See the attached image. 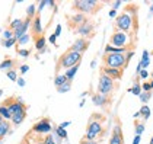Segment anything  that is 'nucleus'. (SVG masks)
Returning a JSON list of instances; mask_svg holds the SVG:
<instances>
[{
  "label": "nucleus",
  "mask_w": 153,
  "mask_h": 144,
  "mask_svg": "<svg viewBox=\"0 0 153 144\" xmlns=\"http://www.w3.org/2000/svg\"><path fill=\"white\" fill-rule=\"evenodd\" d=\"M134 127H136V135H141V132L144 131V124L143 122H134Z\"/></svg>",
  "instance_id": "c85d7f7f"
},
{
  "label": "nucleus",
  "mask_w": 153,
  "mask_h": 144,
  "mask_svg": "<svg viewBox=\"0 0 153 144\" xmlns=\"http://www.w3.org/2000/svg\"><path fill=\"white\" fill-rule=\"evenodd\" d=\"M12 130V124H10V121H1V124H0V141L10 132Z\"/></svg>",
  "instance_id": "dca6fc26"
},
{
  "label": "nucleus",
  "mask_w": 153,
  "mask_h": 144,
  "mask_svg": "<svg viewBox=\"0 0 153 144\" xmlns=\"http://www.w3.org/2000/svg\"><path fill=\"white\" fill-rule=\"evenodd\" d=\"M139 114H140V117L143 120H149V117H150V108L147 106V105H143L139 111Z\"/></svg>",
  "instance_id": "b1692460"
},
{
  "label": "nucleus",
  "mask_w": 153,
  "mask_h": 144,
  "mask_svg": "<svg viewBox=\"0 0 153 144\" xmlns=\"http://www.w3.org/2000/svg\"><path fill=\"white\" fill-rule=\"evenodd\" d=\"M114 29H118L126 34H133L137 35L139 31V16H137V4L136 3H128L124 9L115 18Z\"/></svg>",
  "instance_id": "f257e3e1"
},
{
  "label": "nucleus",
  "mask_w": 153,
  "mask_h": 144,
  "mask_svg": "<svg viewBox=\"0 0 153 144\" xmlns=\"http://www.w3.org/2000/svg\"><path fill=\"white\" fill-rule=\"evenodd\" d=\"M102 7L104 3L98 0H76L71 3V9L82 15H96Z\"/></svg>",
  "instance_id": "39448f33"
},
{
  "label": "nucleus",
  "mask_w": 153,
  "mask_h": 144,
  "mask_svg": "<svg viewBox=\"0 0 153 144\" xmlns=\"http://www.w3.org/2000/svg\"><path fill=\"white\" fill-rule=\"evenodd\" d=\"M149 144H153V137L150 138V141H149Z\"/></svg>",
  "instance_id": "09e8293b"
},
{
  "label": "nucleus",
  "mask_w": 153,
  "mask_h": 144,
  "mask_svg": "<svg viewBox=\"0 0 153 144\" xmlns=\"http://www.w3.org/2000/svg\"><path fill=\"white\" fill-rule=\"evenodd\" d=\"M139 76H140V79H146V77L149 76V73L146 72V70H141V72L139 73Z\"/></svg>",
  "instance_id": "4c0bfd02"
},
{
  "label": "nucleus",
  "mask_w": 153,
  "mask_h": 144,
  "mask_svg": "<svg viewBox=\"0 0 153 144\" xmlns=\"http://www.w3.org/2000/svg\"><path fill=\"white\" fill-rule=\"evenodd\" d=\"M69 80H67V77L64 76V74H57L56 76V79H54V84H56V87L59 89V87H61L64 83H67Z\"/></svg>",
  "instance_id": "412c9836"
},
{
  "label": "nucleus",
  "mask_w": 153,
  "mask_h": 144,
  "mask_svg": "<svg viewBox=\"0 0 153 144\" xmlns=\"http://www.w3.org/2000/svg\"><path fill=\"white\" fill-rule=\"evenodd\" d=\"M69 125H70V121H66V122L60 124V125H59V128H63V130H64V128H66V127H69Z\"/></svg>",
  "instance_id": "58836bf2"
},
{
  "label": "nucleus",
  "mask_w": 153,
  "mask_h": 144,
  "mask_svg": "<svg viewBox=\"0 0 153 144\" xmlns=\"http://www.w3.org/2000/svg\"><path fill=\"white\" fill-rule=\"evenodd\" d=\"M22 24H24V19H15V21H12V24H10V29L15 32V31H18L22 26Z\"/></svg>",
  "instance_id": "a878e982"
},
{
  "label": "nucleus",
  "mask_w": 153,
  "mask_h": 144,
  "mask_svg": "<svg viewBox=\"0 0 153 144\" xmlns=\"http://www.w3.org/2000/svg\"><path fill=\"white\" fill-rule=\"evenodd\" d=\"M12 38H15V32H13L10 28L3 32V41H7V39H12Z\"/></svg>",
  "instance_id": "cd10ccee"
},
{
  "label": "nucleus",
  "mask_w": 153,
  "mask_h": 144,
  "mask_svg": "<svg viewBox=\"0 0 153 144\" xmlns=\"http://www.w3.org/2000/svg\"><path fill=\"white\" fill-rule=\"evenodd\" d=\"M56 39H57V36L54 35V34L50 36V42H51V44H54V45H56Z\"/></svg>",
  "instance_id": "a18cd8bd"
},
{
  "label": "nucleus",
  "mask_w": 153,
  "mask_h": 144,
  "mask_svg": "<svg viewBox=\"0 0 153 144\" xmlns=\"http://www.w3.org/2000/svg\"><path fill=\"white\" fill-rule=\"evenodd\" d=\"M51 130H53V127H51V122L48 118L38 121L32 127V132H35V134H48V132H51Z\"/></svg>",
  "instance_id": "9b49d317"
},
{
  "label": "nucleus",
  "mask_w": 153,
  "mask_h": 144,
  "mask_svg": "<svg viewBox=\"0 0 153 144\" xmlns=\"http://www.w3.org/2000/svg\"><path fill=\"white\" fill-rule=\"evenodd\" d=\"M16 82H18V84H19L21 87H24V86H25V80H24V79H22V77H19V79H18Z\"/></svg>",
  "instance_id": "37998d69"
},
{
  "label": "nucleus",
  "mask_w": 153,
  "mask_h": 144,
  "mask_svg": "<svg viewBox=\"0 0 153 144\" xmlns=\"http://www.w3.org/2000/svg\"><path fill=\"white\" fill-rule=\"evenodd\" d=\"M136 35L133 34H126L118 29H114V34L109 36V45L117 48H127L130 51H134L136 48Z\"/></svg>",
  "instance_id": "7ed1b4c3"
},
{
  "label": "nucleus",
  "mask_w": 153,
  "mask_h": 144,
  "mask_svg": "<svg viewBox=\"0 0 153 144\" xmlns=\"http://www.w3.org/2000/svg\"><path fill=\"white\" fill-rule=\"evenodd\" d=\"M60 32H61V25H57V28H56V32H54V35H56V36H60Z\"/></svg>",
  "instance_id": "a19ab883"
},
{
  "label": "nucleus",
  "mask_w": 153,
  "mask_h": 144,
  "mask_svg": "<svg viewBox=\"0 0 153 144\" xmlns=\"http://www.w3.org/2000/svg\"><path fill=\"white\" fill-rule=\"evenodd\" d=\"M130 92H131L133 95H136V96H140L141 95V86H140V83H139L137 80L134 82V86L130 89Z\"/></svg>",
  "instance_id": "393cba45"
},
{
  "label": "nucleus",
  "mask_w": 153,
  "mask_h": 144,
  "mask_svg": "<svg viewBox=\"0 0 153 144\" xmlns=\"http://www.w3.org/2000/svg\"><path fill=\"white\" fill-rule=\"evenodd\" d=\"M109 144H124V134H123V128H121V122L117 118V124L112 128V134L109 138Z\"/></svg>",
  "instance_id": "1a4fd4ad"
},
{
  "label": "nucleus",
  "mask_w": 153,
  "mask_h": 144,
  "mask_svg": "<svg viewBox=\"0 0 153 144\" xmlns=\"http://www.w3.org/2000/svg\"><path fill=\"white\" fill-rule=\"evenodd\" d=\"M35 39V48L36 51L41 54V52H44L45 51V42H47V39H45V36L44 35H39L36 36V38H34Z\"/></svg>",
  "instance_id": "f3484780"
},
{
  "label": "nucleus",
  "mask_w": 153,
  "mask_h": 144,
  "mask_svg": "<svg viewBox=\"0 0 153 144\" xmlns=\"http://www.w3.org/2000/svg\"><path fill=\"white\" fill-rule=\"evenodd\" d=\"M133 54H134V51H130V52H126V54H104L102 64H104V67L124 70L130 64V60H131Z\"/></svg>",
  "instance_id": "f03ea898"
},
{
  "label": "nucleus",
  "mask_w": 153,
  "mask_h": 144,
  "mask_svg": "<svg viewBox=\"0 0 153 144\" xmlns=\"http://www.w3.org/2000/svg\"><path fill=\"white\" fill-rule=\"evenodd\" d=\"M115 90V80L108 77L106 74L101 73L99 74V82H98V93L104 96H111Z\"/></svg>",
  "instance_id": "0eeeda50"
},
{
  "label": "nucleus",
  "mask_w": 153,
  "mask_h": 144,
  "mask_svg": "<svg viewBox=\"0 0 153 144\" xmlns=\"http://www.w3.org/2000/svg\"><path fill=\"white\" fill-rule=\"evenodd\" d=\"M1 95H3V90H1V89H0V97H1Z\"/></svg>",
  "instance_id": "8fccbe9b"
},
{
  "label": "nucleus",
  "mask_w": 153,
  "mask_h": 144,
  "mask_svg": "<svg viewBox=\"0 0 153 144\" xmlns=\"http://www.w3.org/2000/svg\"><path fill=\"white\" fill-rule=\"evenodd\" d=\"M6 74H7V77H9L12 82H16V80H18V74H16L15 70H10V72H7Z\"/></svg>",
  "instance_id": "f704fd0d"
},
{
  "label": "nucleus",
  "mask_w": 153,
  "mask_h": 144,
  "mask_svg": "<svg viewBox=\"0 0 153 144\" xmlns=\"http://www.w3.org/2000/svg\"><path fill=\"white\" fill-rule=\"evenodd\" d=\"M36 10L35 9V4H31L29 7H28V10H26V18H29V19H34L35 18V15H36Z\"/></svg>",
  "instance_id": "bb28decb"
},
{
  "label": "nucleus",
  "mask_w": 153,
  "mask_h": 144,
  "mask_svg": "<svg viewBox=\"0 0 153 144\" xmlns=\"http://www.w3.org/2000/svg\"><path fill=\"white\" fill-rule=\"evenodd\" d=\"M70 87H71V82H67V83H64L61 87H59L57 90H59L60 93H66V92H69L70 90Z\"/></svg>",
  "instance_id": "2f4dec72"
},
{
  "label": "nucleus",
  "mask_w": 153,
  "mask_h": 144,
  "mask_svg": "<svg viewBox=\"0 0 153 144\" xmlns=\"http://www.w3.org/2000/svg\"><path fill=\"white\" fill-rule=\"evenodd\" d=\"M101 73H104L106 74L108 77H111L112 80H120L121 77H123V74H124V70H121V69H109V67H101Z\"/></svg>",
  "instance_id": "ddd939ff"
},
{
  "label": "nucleus",
  "mask_w": 153,
  "mask_h": 144,
  "mask_svg": "<svg viewBox=\"0 0 153 144\" xmlns=\"http://www.w3.org/2000/svg\"><path fill=\"white\" fill-rule=\"evenodd\" d=\"M150 87H152V89H153V80H152V82H150Z\"/></svg>",
  "instance_id": "3c124183"
},
{
  "label": "nucleus",
  "mask_w": 153,
  "mask_h": 144,
  "mask_svg": "<svg viewBox=\"0 0 153 144\" xmlns=\"http://www.w3.org/2000/svg\"><path fill=\"white\" fill-rule=\"evenodd\" d=\"M149 64H150V60H149V51H147V49H144V51H143V57H141V61H140V64H139V67L143 69V67H147Z\"/></svg>",
  "instance_id": "4be33fe9"
},
{
  "label": "nucleus",
  "mask_w": 153,
  "mask_h": 144,
  "mask_svg": "<svg viewBox=\"0 0 153 144\" xmlns=\"http://www.w3.org/2000/svg\"><path fill=\"white\" fill-rule=\"evenodd\" d=\"M82 55L83 54L74 52V51H71V49L64 51V52L60 55L59 61H57V64H56V72L59 73L61 69L69 70V69H71V67L80 64V63H82Z\"/></svg>",
  "instance_id": "423d86ee"
},
{
  "label": "nucleus",
  "mask_w": 153,
  "mask_h": 144,
  "mask_svg": "<svg viewBox=\"0 0 153 144\" xmlns=\"http://www.w3.org/2000/svg\"><path fill=\"white\" fill-rule=\"evenodd\" d=\"M92 100H94V103L96 105V106H109V102H111V96H104L101 95V93H95L94 96H92Z\"/></svg>",
  "instance_id": "2eb2a0df"
},
{
  "label": "nucleus",
  "mask_w": 153,
  "mask_h": 144,
  "mask_svg": "<svg viewBox=\"0 0 153 144\" xmlns=\"http://www.w3.org/2000/svg\"><path fill=\"white\" fill-rule=\"evenodd\" d=\"M152 77H153V73H152Z\"/></svg>",
  "instance_id": "5fc2aeb1"
},
{
  "label": "nucleus",
  "mask_w": 153,
  "mask_h": 144,
  "mask_svg": "<svg viewBox=\"0 0 153 144\" xmlns=\"http://www.w3.org/2000/svg\"><path fill=\"white\" fill-rule=\"evenodd\" d=\"M139 97H140V100L143 103H147V100L152 97V92H141V95Z\"/></svg>",
  "instance_id": "7c9ffc66"
},
{
  "label": "nucleus",
  "mask_w": 153,
  "mask_h": 144,
  "mask_svg": "<svg viewBox=\"0 0 153 144\" xmlns=\"http://www.w3.org/2000/svg\"><path fill=\"white\" fill-rule=\"evenodd\" d=\"M89 44H91V39H86V38H77L69 49L74 51V52H79V54H83L85 51H88Z\"/></svg>",
  "instance_id": "f8f14e48"
},
{
  "label": "nucleus",
  "mask_w": 153,
  "mask_h": 144,
  "mask_svg": "<svg viewBox=\"0 0 153 144\" xmlns=\"http://www.w3.org/2000/svg\"><path fill=\"white\" fill-rule=\"evenodd\" d=\"M105 121V117L101 115V114H94L91 117V120L88 122V127H86V134H85V140H89V141H96V138L99 135L104 134V127H102V122Z\"/></svg>",
  "instance_id": "20e7f679"
},
{
  "label": "nucleus",
  "mask_w": 153,
  "mask_h": 144,
  "mask_svg": "<svg viewBox=\"0 0 153 144\" xmlns=\"http://www.w3.org/2000/svg\"><path fill=\"white\" fill-rule=\"evenodd\" d=\"M67 24H69V28H70L71 31H76L79 26H82L85 22H88L89 19H88V16L86 15H82V13H74V15H71V16H67Z\"/></svg>",
  "instance_id": "6e6552de"
},
{
  "label": "nucleus",
  "mask_w": 153,
  "mask_h": 144,
  "mask_svg": "<svg viewBox=\"0 0 153 144\" xmlns=\"http://www.w3.org/2000/svg\"><path fill=\"white\" fill-rule=\"evenodd\" d=\"M79 66H80V64H77V66L71 67V69H69V70H66V73H64V76L67 77V80H69V82H71V80L74 79L76 73H77V70H79Z\"/></svg>",
  "instance_id": "aec40b11"
},
{
  "label": "nucleus",
  "mask_w": 153,
  "mask_h": 144,
  "mask_svg": "<svg viewBox=\"0 0 153 144\" xmlns=\"http://www.w3.org/2000/svg\"><path fill=\"white\" fill-rule=\"evenodd\" d=\"M0 117H1L4 121H10V120H12V117H10V114H9V109H7V106L0 105Z\"/></svg>",
  "instance_id": "5701e85b"
},
{
  "label": "nucleus",
  "mask_w": 153,
  "mask_h": 144,
  "mask_svg": "<svg viewBox=\"0 0 153 144\" xmlns=\"http://www.w3.org/2000/svg\"><path fill=\"white\" fill-rule=\"evenodd\" d=\"M1 42H3V45H4L6 48H10L12 45H15V44L18 42V39H16V38H12V39H7V41H1Z\"/></svg>",
  "instance_id": "473e14b6"
},
{
  "label": "nucleus",
  "mask_w": 153,
  "mask_h": 144,
  "mask_svg": "<svg viewBox=\"0 0 153 144\" xmlns=\"http://www.w3.org/2000/svg\"><path fill=\"white\" fill-rule=\"evenodd\" d=\"M115 15H117V12H115V10H114V9H112V10H111V12H109V16H111V18H114V16H115Z\"/></svg>",
  "instance_id": "de8ad7c7"
},
{
  "label": "nucleus",
  "mask_w": 153,
  "mask_h": 144,
  "mask_svg": "<svg viewBox=\"0 0 153 144\" xmlns=\"http://www.w3.org/2000/svg\"><path fill=\"white\" fill-rule=\"evenodd\" d=\"M80 144H98V141H89V140H85V138H82Z\"/></svg>",
  "instance_id": "ea45409f"
},
{
  "label": "nucleus",
  "mask_w": 153,
  "mask_h": 144,
  "mask_svg": "<svg viewBox=\"0 0 153 144\" xmlns=\"http://www.w3.org/2000/svg\"><path fill=\"white\" fill-rule=\"evenodd\" d=\"M25 118H26V111H24V112H19V114H16V115H13V117H12L10 124H13V125H21V124L24 122Z\"/></svg>",
  "instance_id": "6ab92c4d"
},
{
  "label": "nucleus",
  "mask_w": 153,
  "mask_h": 144,
  "mask_svg": "<svg viewBox=\"0 0 153 144\" xmlns=\"http://www.w3.org/2000/svg\"><path fill=\"white\" fill-rule=\"evenodd\" d=\"M36 144H44V141H38V143Z\"/></svg>",
  "instance_id": "603ef678"
},
{
  "label": "nucleus",
  "mask_w": 153,
  "mask_h": 144,
  "mask_svg": "<svg viewBox=\"0 0 153 144\" xmlns=\"http://www.w3.org/2000/svg\"><path fill=\"white\" fill-rule=\"evenodd\" d=\"M77 35H80V38H86V39H91L92 36L95 35V26L92 22H85V24L82 25V26H79L76 31H74Z\"/></svg>",
  "instance_id": "9d476101"
},
{
  "label": "nucleus",
  "mask_w": 153,
  "mask_h": 144,
  "mask_svg": "<svg viewBox=\"0 0 153 144\" xmlns=\"http://www.w3.org/2000/svg\"><path fill=\"white\" fill-rule=\"evenodd\" d=\"M1 121H3V118H1V117H0V124H1Z\"/></svg>",
  "instance_id": "864d4df0"
},
{
  "label": "nucleus",
  "mask_w": 153,
  "mask_h": 144,
  "mask_svg": "<svg viewBox=\"0 0 153 144\" xmlns=\"http://www.w3.org/2000/svg\"><path fill=\"white\" fill-rule=\"evenodd\" d=\"M29 39H31V34H25L22 38L18 39V45H25V44H28Z\"/></svg>",
  "instance_id": "c756f323"
},
{
  "label": "nucleus",
  "mask_w": 153,
  "mask_h": 144,
  "mask_svg": "<svg viewBox=\"0 0 153 144\" xmlns=\"http://www.w3.org/2000/svg\"><path fill=\"white\" fill-rule=\"evenodd\" d=\"M44 144H56L54 138H53V135H47V137L44 138Z\"/></svg>",
  "instance_id": "e433bc0d"
},
{
  "label": "nucleus",
  "mask_w": 153,
  "mask_h": 144,
  "mask_svg": "<svg viewBox=\"0 0 153 144\" xmlns=\"http://www.w3.org/2000/svg\"><path fill=\"white\" fill-rule=\"evenodd\" d=\"M18 54H19L21 57H28V55L31 54V51H29V49H24V48H18Z\"/></svg>",
  "instance_id": "c9c22d12"
},
{
  "label": "nucleus",
  "mask_w": 153,
  "mask_h": 144,
  "mask_svg": "<svg viewBox=\"0 0 153 144\" xmlns=\"http://www.w3.org/2000/svg\"><path fill=\"white\" fill-rule=\"evenodd\" d=\"M29 70V67L26 66V64H24V66H21V73H26Z\"/></svg>",
  "instance_id": "c03bdc74"
},
{
  "label": "nucleus",
  "mask_w": 153,
  "mask_h": 144,
  "mask_svg": "<svg viewBox=\"0 0 153 144\" xmlns=\"http://www.w3.org/2000/svg\"><path fill=\"white\" fill-rule=\"evenodd\" d=\"M15 67V61L10 60V58H6V60H3L1 63H0V70L1 72H10V70H15L13 69Z\"/></svg>",
  "instance_id": "a211bd4d"
},
{
  "label": "nucleus",
  "mask_w": 153,
  "mask_h": 144,
  "mask_svg": "<svg viewBox=\"0 0 153 144\" xmlns=\"http://www.w3.org/2000/svg\"><path fill=\"white\" fill-rule=\"evenodd\" d=\"M31 26H32V35L34 38L36 36L42 35V26H41V16H39V13L36 12L35 18L32 19V22H31Z\"/></svg>",
  "instance_id": "4468645a"
},
{
  "label": "nucleus",
  "mask_w": 153,
  "mask_h": 144,
  "mask_svg": "<svg viewBox=\"0 0 153 144\" xmlns=\"http://www.w3.org/2000/svg\"><path fill=\"white\" fill-rule=\"evenodd\" d=\"M112 6H114V10H115L117 7H120V6H121V1H115V3H112Z\"/></svg>",
  "instance_id": "49530a36"
},
{
  "label": "nucleus",
  "mask_w": 153,
  "mask_h": 144,
  "mask_svg": "<svg viewBox=\"0 0 153 144\" xmlns=\"http://www.w3.org/2000/svg\"><path fill=\"white\" fill-rule=\"evenodd\" d=\"M140 140H141L140 135H136V137H134V140H133V144H140Z\"/></svg>",
  "instance_id": "79ce46f5"
},
{
  "label": "nucleus",
  "mask_w": 153,
  "mask_h": 144,
  "mask_svg": "<svg viewBox=\"0 0 153 144\" xmlns=\"http://www.w3.org/2000/svg\"><path fill=\"white\" fill-rule=\"evenodd\" d=\"M56 132H57V137H59V138H67V132L64 131L63 128H59V127H57V128H56Z\"/></svg>",
  "instance_id": "72a5a7b5"
}]
</instances>
